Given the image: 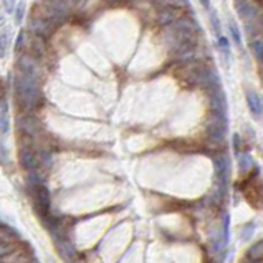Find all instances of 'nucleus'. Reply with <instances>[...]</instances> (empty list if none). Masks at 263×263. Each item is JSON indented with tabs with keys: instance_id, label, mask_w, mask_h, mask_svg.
I'll return each mask as SVG.
<instances>
[{
	"instance_id": "obj_9",
	"label": "nucleus",
	"mask_w": 263,
	"mask_h": 263,
	"mask_svg": "<svg viewBox=\"0 0 263 263\" xmlns=\"http://www.w3.org/2000/svg\"><path fill=\"white\" fill-rule=\"evenodd\" d=\"M230 28H232V33H233V38H235V42L240 45V37H238V32H237L235 25H230Z\"/></svg>"
},
{
	"instance_id": "obj_12",
	"label": "nucleus",
	"mask_w": 263,
	"mask_h": 263,
	"mask_svg": "<svg viewBox=\"0 0 263 263\" xmlns=\"http://www.w3.org/2000/svg\"><path fill=\"white\" fill-rule=\"evenodd\" d=\"M214 263H215V261H214Z\"/></svg>"
},
{
	"instance_id": "obj_7",
	"label": "nucleus",
	"mask_w": 263,
	"mask_h": 263,
	"mask_svg": "<svg viewBox=\"0 0 263 263\" xmlns=\"http://www.w3.org/2000/svg\"><path fill=\"white\" fill-rule=\"evenodd\" d=\"M14 250H15V245L14 243H5V242L0 240V260H4L5 256L10 255L12 252H14Z\"/></svg>"
},
{
	"instance_id": "obj_8",
	"label": "nucleus",
	"mask_w": 263,
	"mask_h": 263,
	"mask_svg": "<svg viewBox=\"0 0 263 263\" xmlns=\"http://www.w3.org/2000/svg\"><path fill=\"white\" fill-rule=\"evenodd\" d=\"M253 166V162L250 161V156L248 154H242V159H240V167H242V171H248L250 167Z\"/></svg>"
},
{
	"instance_id": "obj_3",
	"label": "nucleus",
	"mask_w": 263,
	"mask_h": 263,
	"mask_svg": "<svg viewBox=\"0 0 263 263\" xmlns=\"http://www.w3.org/2000/svg\"><path fill=\"white\" fill-rule=\"evenodd\" d=\"M247 258L253 260V261H260L263 260V238L258 242H255L252 247L247 250Z\"/></svg>"
},
{
	"instance_id": "obj_10",
	"label": "nucleus",
	"mask_w": 263,
	"mask_h": 263,
	"mask_svg": "<svg viewBox=\"0 0 263 263\" xmlns=\"http://www.w3.org/2000/svg\"><path fill=\"white\" fill-rule=\"evenodd\" d=\"M243 263H263V260H260V261H253V260H248V258H247Z\"/></svg>"
},
{
	"instance_id": "obj_5",
	"label": "nucleus",
	"mask_w": 263,
	"mask_h": 263,
	"mask_svg": "<svg viewBox=\"0 0 263 263\" xmlns=\"http://www.w3.org/2000/svg\"><path fill=\"white\" fill-rule=\"evenodd\" d=\"M255 224L253 222H250V224H245L242 229H240V237L243 238V240H250V238L253 237V232H255Z\"/></svg>"
},
{
	"instance_id": "obj_2",
	"label": "nucleus",
	"mask_w": 263,
	"mask_h": 263,
	"mask_svg": "<svg viewBox=\"0 0 263 263\" xmlns=\"http://www.w3.org/2000/svg\"><path fill=\"white\" fill-rule=\"evenodd\" d=\"M53 240L56 243V248L60 250V255L67 261H72L77 252H75V247L72 245V242L68 240V237H53Z\"/></svg>"
},
{
	"instance_id": "obj_11",
	"label": "nucleus",
	"mask_w": 263,
	"mask_h": 263,
	"mask_svg": "<svg viewBox=\"0 0 263 263\" xmlns=\"http://www.w3.org/2000/svg\"><path fill=\"white\" fill-rule=\"evenodd\" d=\"M30 263H37V261H33V260H32V261H30Z\"/></svg>"
},
{
	"instance_id": "obj_4",
	"label": "nucleus",
	"mask_w": 263,
	"mask_h": 263,
	"mask_svg": "<svg viewBox=\"0 0 263 263\" xmlns=\"http://www.w3.org/2000/svg\"><path fill=\"white\" fill-rule=\"evenodd\" d=\"M0 240L15 245L19 242V233H15L12 229H7V227H0Z\"/></svg>"
},
{
	"instance_id": "obj_6",
	"label": "nucleus",
	"mask_w": 263,
	"mask_h": 263,
	"mask_svg": "<svg viewBox=\"0 0 263 263\" xmlns=\"http://www.w3.org/2000/svg\"><path fill=\"white\" fill-rule=\"evenodd\" d=\"M247 98H248L250 109H252L255 114H260L261 113V108H260V103H258V98H256V95H252V93H248Z\"/></svg>"
},
{
	"instance_id": "obj_1",
	"label": "nucleus",
	"mask_w": 263,
	"mask_h": 263,
	"mask_svg": "<svg viewBox=\"0 0 263 263\" xmlns=\"http://www.w3.org/2000/svg\"><path fill=\"white\" fill-rule=\"evenodd\" d=\"M250 182L247 185H243V194H245V199L252 204L253 207L260 209L263 207V184L260 182H255V180L250 177L248 179Z\"/></svg>"
}]
</instances>
